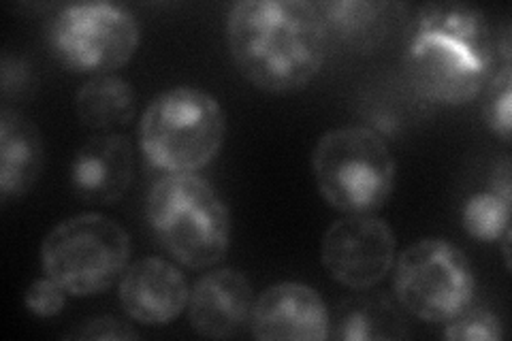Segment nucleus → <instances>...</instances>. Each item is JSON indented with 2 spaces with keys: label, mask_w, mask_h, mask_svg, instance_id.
Instances as JSON below:
<instances>
[{
  "label": "nucleus",
  "mask_w": 512,
  "mask_h": 341,
  "mask_svg": "<svg viewBox=\"0 0 512 341\" xmlns=\"http://www.w3.org/2000/svg\"><path fill=\"white\" fill-rule=\"evenodd\" d=\"M190 290L184 273L163 258H141L128 265L120 280V303L135 322L167 324L188 307Z\"/></svg>",
  "instance_id": "12"
},
{
  "label": "nucleus",
  "mask_w": 512,
  "mask_h": 341,
  "mask_svg": "<svg viewBox=\"0 0 512 341\" xmlns=\"http://www.w3.org/2000/svg\"><path fill=\"white\" fill-rule=\"evenodd\" d=\"M489 188L493 192L502 194V197L512 199V165H510V158H504V160L498 162V165H495V169L491 173Z\"/></svg>",
  "instance_id": "24"
},
{
  "label": "nucleus",
  "mask_w": 512,
  "mask_h": 341,
  "mask_svg": "<svg viewBox=\"0 0 512 341\" xmlns=\"http://www.w3.org/2000/svg\"><path fill=\"white\" fill-rule=\"evenodd\" d=\"M474 286L468 256L444 239L416 241L395 261V297L406 312L425 322L446 324L468 310Z\"/></svg>",
  "instance_id": "6"
},
{
  "label": "nucleus",
  "mask_w": 512,
  "mask_h": 341,
  "mask_svg": "<svg viewBox=\"0 0 512 341\" xmlns=\"http://www.w3.org/2000/svg\"><path fill=\"white\" fill-rule=\"evenodd\" d=\"M320 261L335 282L367 290L380 284L395 263V235L376 216H346L333 222L320 243Z\"/></svg>",
  "instance_id": "9"
},
{
  "label": "nucleus",
  "mask_w": 512,
  "mask_h": 341,
  "mask_svg": "<svg viewBox=\"0 0 512 341\" xmlns=\"http://www.w3.org/2000/svg\"><path fill=\"white\" fill-rule=\"evenodd\" d=\"M148 222L156 239L188 269L220 263L229 250L231 216L218 192L195 173H167L150 188Z\"/></svg>",
  "instance_id": "2"
},
{
  "label": "nucleus",
  "mask_w": 512,
  "mask_h": 341,
  "mask_svg": "<svg viewBox=\"0 0 512 341\" xmlns=\"http://www.w3.org/2000/svg\"><path fill=\"white\" fill-rule=\"evenodd\" d=\"M327 32L333 30L352 50L372 52L402 22L406 5L384 0H331L316 3Z\"/></svg>",
  "instance_id": "15"
},
{
  "label": "nucleus",
  "mask_w": 512,
  "mask_h": 341,
  "mask_svg": "<svg viewBox=\"0 0 512 341\" xmlns=\"http://www.w3.org/2000/svg\"><path fill=\"white\" fill-rule=\"evenodd\" d=\"M67 301V290L52 278H39L26 288L24 305L26 310L37 318H54L64 310Z\"/></svg>",
  "instance_id": "22"
},
{
  "label": "nucleus",
  "mask_w": 512,
  "mask_h": 341,
  "mask_svg": "<svg viewBox=\"0 0 512 341\" xmlns=\"http://www.w3.org/2000/svg\"><path fill=\"white\" fill-rule=\"evenodd\" d=\"M254 292L242 271L216 269L192 286L190 327L207 339H231L250 327Z\"/></svg>",
  "instance_id": "11"
},
{
  "label": "nucleus",
  "mask_w": 512,
  "mask_h": 341,
  "mask_svg": "<svg viewBox=\"0 0 512 341\" xmlns=\"http://www.w3.org/2000/svg\"><path fill=\"white\" fill-rule=\"evenodd\" d=\"M133 145L118 133L90 137L77 150L71 165V186L92 205L118 203L133 182Z\"/></svg>",
  "instance_id": "13"
},
{
  "label": "nucleus",
  "mask_w": 512,
  "mask_h": 341,
  "mask_svg": "<svg viewBox=\"0 0 512 341\" xmlns=\"http://www.w3.org/2000/svg\"><path fill=\"white\" fill-rule=\"evenodd\" d=\"M493 62L470 47L436 32H416L410 39L406 69L416 90L444 105H466L487 86Z\"/></svg>",
  "instance_id": "8"
},
{
  "label": "nucleus",
  "mask_w": 512,
  "mask_h": 341,
  "mask_svg": "<svg viewBox=\"0 0 512 341\" xmlns=\"http://www.w3.org/2000/svg\"><path fill=\"white\" fill-rule=\"evenodd\" d=\"M227 118L210 92L178 86L160 92L139 122L141 152L169 173H195L218 156Z\"/></svg>",
  "instance_id": "3"
},
{
  "label": "nucleus",
  "mask_w": 512,
  "mask_h": 341,
  "mask_svg": "<svg viewBox=\"0 0 512 341\" xmlns=\"http://www.w3.org/2000/svg\"><path fill=\"white\" fill-rule=\"evenodd\" d=\"M485 120L493 135L502 141H510L512 131V69L510 64H502L498 73H493L487 81V101Z\"/></svg>",
  "instance_id": "20"
},
{
  "label": "nucleus",
  "mask_w": 512,
  "mask_h": 341,
  "mask_svg": "<svg viewBox=\"0 0 512 341\" xmlns=\"http://www.w3.org/2000/svg\"><path fill=\"white\" fill-rule=\"evenodd\" d=\"M410 333L393 303L384 297H359L340 305L331 320L329 337L342 341L406 339Z\"/></svg>",
  "instance_id": "18"
},
{
  "label": "nucleus",
  "mask_w": 512,
  "mask_h": 341,
  "mask_svg": "<svg viewBox=\"0 0 512 341\" xmlns=\"http://www.w3.org/2000/svg\"><path fill=\"white\" fill-rule=\"evenodd\" d=\"M137 96L133 86L118 75H96L75 96L77 118L94 131L126 126L135 116Z\"/></svg>",
  "instance_id": "16"
},
{
  "label": "nucleus",
  "mask_w": 512,
  "mask_h": 341,
  "mask_svg": "<svg viewBox=\"0 0 512 341\" xmlns=\"http://www.w3.org/2000/svg\"><path fill=\"white\" fill-rule=\"evenodd\" d=\"M43 139L39 128L20 111L0 113V197H22L43 171Z\"/></svg>",
  "instance_id": "14"
},
{
  "label": "nucleus",
  "mask_w": 512,
  "mask_h": 341,
  "mask_svg": "<svg viewBox=\"0 0 512 341\" xmlns=\"http://www.w3.org/2000/svg\"><path fill=\"white\" fill-rule=\"evenodd\" d=\"M67 337L71 339H137V331L131 329V324H126L118 318L103 316V318H92L88 322H82L75 331H71Z\"/></svg>",
  "instance_id": "23"
},
{
  "label": "nucleus",
  "mask_w": 512,
  "mask_h": 341,
  "mask_svg": "<svg viewBox=\"0 0 512 341\" xmlns=\"http://www.w3.org/2000/svg\"><path fill=\"white\" fill-rule=\"evenodd\" d=\"M316 188L346 216H370L389 201L395 186V158L384 139L365 126L333 128L312 154Z\"/></svg>",
  "instance_id": "4"
},
{
  "label": "nucleus",
  "mask_w": 512,
  "mask_h": 341,
  "mask_svg": "<svg viewBox=\"0 0 512 341\" xmlns=\"http://www.w3.org/2000/svg\"><path fill=\"white\" fill-rule=\"evenodd\" d=\"M250 333L261 341H323L331 333V314L312 286L280 282L254 299Z\"/></svg>",
  "instance_id": "10"
},
{
  "label": "nucleus",
  "mask_w": 512,
  "mask_h": 341,
  "mask_svg": "<svg viewBox=\"0 0 512 341\" xmlns=\"http://www.w3.org/2000/svg\"><path fill=\"white\" fill-rule=\"evenodd\" d=\"M47 39L67 69L94 77L111 75L135 56L139 24L120 5L75 3L52 20Z\"/></svg>",
  "instance_id": "7"
},
{
  "label": "nucleus",
  "mask_w": 512,
  "mask_h": 341,
  "mask_svg": "<svg viewBox=\"0 0 512 341\" xmlns=\"http://www.w3.org/2000/svg\"><path fill=\"white\" fill-rule=\"evenodd\" d=\"M227 45L252 86L295 92L323 67L327 26L318 5L308 0H242L229 11Z\"/></svg>",
  "instance_id": "1"
},
{
  "label": "nucleus",
  "mask_w": 512,
  "mask_h": 341,
  "mask_svg": "<svg viewBox=\"0 0 512 341\" xmlns=\"http://www.w3.org/2000/svg\"><path fill=\"white\" fill-rule=\"evenodd\" d=\"M444 337L451 341H500L504 337V324L498 314L485 307H468L459 316L446 322Z\"/></svg>",
  "instance_id": "21"
},
{
  "label": "nucleus",
  "mask_w": 512,
  "mask_h": 341,
  "mask_svg": "<svg viewBox=\"0 0 512 341\" xmlns=\"http://www.w3.org/2000/svg\"><path fill=\"white\" fill-rule=\"evenodd\" d=\"M131 237L103 214H79L45 235L41 265L71 297L103 295L128 267Z\"/></svg>",
  "instance_id": "5"
},
{
  "label": "nucleus",
  "mask_w": 512,
  "mask_h": 341,
  "mask_svg": "<svg viewBox=\"0 0 512 341\" xmlns=\"http://www.w3.org/2000/svg\"><path fill=\"white\" fill-rule=\"evenodd\" d=\"M416 32H436V35L459 41L480 58L489 62L498 60L495 54V39L487 24L485 13L463 5V3H440L429 5L419 13L414 26Z\"/></svg>",
  "instance_id": "17"
},
{
  "label": "nucleus",
  "mask_w": 512,
  "mask_h": 341,
  "mask_svg": "<svg viewBox=\"0 0 512 341\" xmlns=\"http://www.w3.org/2000/svg\"><path fill=\"white\" fill-rule=\"evenodd\" d=\"M512 199L489 190L476 192L461 207V224L476 241H500L510 229Z\"/></svg>",
  "instance_id": "19"
}]
</instances>
